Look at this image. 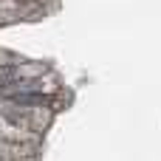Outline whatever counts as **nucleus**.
Listing matches in <instances>:
<instances>
[{"mask_svg": "<svg viewBox=\"0 0 161 161\" xmlns=\"http://www.w3.org/2000/svg\"><path fill=\"white\" fill-rule=\"evenodd\" d=\"M25 3H42V0H25Z\"/></svg>", "mask_w": 161, "mask_h": 161, "instance_id": "nucleus-3", "label": "nucleus"}, {"mask_svg": "<svg viewBox=\"0 0 161 161\" xmlns=\"http://www.w3.org/2000/svg\"><path fill=\"white\" fill-rule=\"evenodd\" d=\"M20 76H23V68L20 65H0V91H8L17 82H23Z\"/></svg>", "mask_w": 161, "mask_h": 161, "instance_id": "nucleus-2", "label": "nucleus"}, {"mask_svg": "<svg viewBox=\"0 0 161 161\" xmlns=\"http://www.w3.org/2000/svg\"><path fill=\"white\" fill-rule=\"evenodd\" d=\"M6 99L11 102V105H20V108H42L45 102H48V96H42V93H37V91H8L6 93Z\"/></svg>", "mask_w": 161, "mask_h": 161, "instance_id": "nucleus-1", "label": "nucleus"}]
</instances>
